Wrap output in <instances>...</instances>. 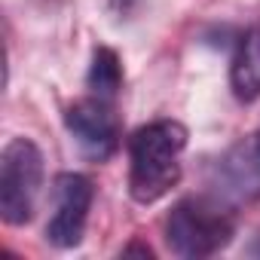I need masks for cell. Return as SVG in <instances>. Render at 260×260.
Masks as SVG:
<instances>
[{
  "label": "cell",
  "mask_w": 260,
  "mask_h": 260,
  "mask_svg": "<svg viewBox=\"0 0 260 260\" xmlns=\"http://www.w3.org/2000/svg\"><path fill=\"white\" fill-rule=\"evenodd\" d=\"M43 190V153L31 138H13L0 153V217L10 226H25Z\"/></svg>",
  "instance_id": "3"
},
{
  "label": "cell",
  "mask_w": 260,
  "mask_h": 260,
  "mask_svg": "<svg viewBox=\"0 0 260 260\" xmlns=\"http://www.w3.org/2000/svg\"><path fill=\"white\" fill-rule=\"evenodd\" d=\"M128 254H141V257H153V248H150V245H141V242H132V245H125V248H122V257H128Z\"/></svg>",
  "instance_id": "9"
},
{
  "label": "cell",
  "mask_w": 260,
  "mask_h": 260,
  "mask_svg": "<svg viewBox=\"0 0 260 260\" xmlns=\"http://www.w3.org/2000/svg\"><path fill=\"white\" fill-rule=\"evenodd\" d=\"M230 89L242 104H254L260 98V19L236 37L230 58Z\"/></svg>",
  "instance_id": "7"
},
{
  "label": "cell",
  "mask_w": 260,
  "mask_h": 260,
  "mask_svg": "<svg viewBox=\"0 0 260 260\" xmlns=\"http://www.w3.org/2000/svg\"><path fill=\"white\" fill-rule=\"evenodd\" d=\"M86 86L92 95L113 101L122 89V61L110 46H95L92 61H89V74H86Z\"/></svg>",
  "instance_id": "8"
},
{
  "label": "cell",
  "mask_w": 260,
  "mask_h": 260,
  "mask_svg": "<svg viewBox=\"0 0 260 260\" xmlns=\"http://www.w3.org/2000/svg\"><path fill=\"white\" fill-rule=\"evenodd\" d=\"M95 187L80 172H61L52 181V211L46 220V242L68 251L83 242Z\"/></svg>",
  "instance_id": "5"
},
{
  "label": "cell",
  "mask_w": 260,
  "mask_h": 260,
  "mask_svg": "<svg viewBox=\"0 0 260 260\" xmlns=\"http://www.w3.org/2000/svg\"><path fill=\"white\" fill-rule=\"evenodd\" d=\"M205 196L230 211L260 202V132L230 144L211 166Z\"/></svg>",
  "instance_id": "4"
},
{
  "label": "cell",
  "mask_w": 260,
  "mask_h": 260,
  "mask_svg": "<svg viewBox=\"0 0 260 260\" xmlns=\"http://www.w3.org/2000/svg\"><path fill=\"white\" fill-rule=\"evenodd\" d=\"M236 233L233 211L211 196H190L172 205L166 217V245L172 254L199 260L223 251Z\"/></svg>",
  "instance_id": "2"
},
{
  "label": "cell",
  "mask_w": 260,
  "mask_h": 260,
  "mask_svg": "<svg viewBox=\"0 0 260 260\" xmlns=\"http://www.w3.org/2000/svg\"><path fill=\"white\" fill-rule=\"evenodd\" d=\"M64 128L83 150V156L95 162H104L119 150V138H122L119 116L113 110V101H104L98 95L74 101L64 110Z\"/></svg>",
  "instance_id": "6"
},
{
  "label": "cell",
  "mask_w": 260,
  "mask_h": 260,
  "mask_svg": "<svg viewBox=\"0 0 260 260\" xmlns=\"http://www.w3.org/2000/svg\"><path fill=\"white\" fill-rule=\"evenodd\" d=\"M187 138L178 119H153L128 138V193L138 205H153L178 187Z\"/></svg>",
  "instance_id": "1"
}]
</instances>
